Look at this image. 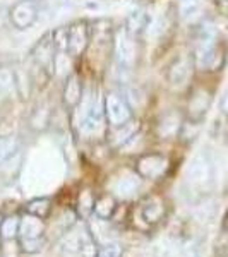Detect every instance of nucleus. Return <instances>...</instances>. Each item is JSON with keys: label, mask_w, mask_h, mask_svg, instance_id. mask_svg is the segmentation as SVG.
Masks as SVG:
<instances>
[{"label": "nucleus", "mask_w": 228, "mask_h": 257, "mask_svg": "<svg viewBox=\"0 0 228 257\" xmlns=\"http://www.w3.org/2000/svg\"><path fill=\"white\" fill-rule=\"evenodd\" d=\"M115 52H117V59L122 65L129 67L136 60V45L132 40V35L127 30L119 31L117 40H115Z\"/></svg>", "instance_id": "423d86ee"}, {"label": "nucleus", "mask_w": 228, "mask_h": 257, "mask_svg": "<svg viewBox=\"0 0 228 257\" xmlns=\"http://www.w3.org/2000/svg\"><path fill=\"white\" fill-rule=\"evenodd\" d=\"M190 76V64L187 59H179L177 62H173V65L168 70V81L172 86H184L187 82Z\"/></svg>", "instance_id": "1a4fd4ad"}, {"label": "nucleus", "mask_w": 228, "mask_h": 257, "mask_svg": "<svg viewBox=\"0 0 228 257\" xmlns=\"http://www.w3.org/2000/svg\"><path fill=\"white\" fill-rule=\"evenodd\" d=\"M84 108V118H82V131L84 132H94L101 127L103 115H105V105L98 96H91L86 99Z\"/></svg>", "instance_id": "20e7f679"}, {"label": "nucleus", "mask_w": 228, "mask_h": 257, "mask_svg": "<svg viewBox=\"0 0 228 257\" xmlns=\"http://www.w3.org/2000/svg\"><path fill=\"white\" fill-rule=\"evenodd\" d=\"M14 88L23 99H26L31 93V77L30 72L23 67L14 69Z\"/></svg>", "instance_id": "ddd939ff"}, {"label": "nucleus", "mask_w": 228, "mask_h": 257, "mask_svg": "<svg viewBox=\"0 0 228 257\" xmlns=\"http://www.w3.org/2000/svg\"><path fill=\"white\" fill-rule=\"evenodd\" d=\"M216 60V33H214L213 28H206V30L201 31L196 45V62L202 69H214Z\"/></svg>", "instance_id": "f257e3e1"}, {"label": "nucleus", "mask_w": 228, "mask_h": 257, "mask_svg": "<svg viewBox=\"0 0 228 257\" xmlns=\"http://www.w3.org/2000/svg\"><path fill=\"white\" fill-rule=\"evenodd\" d=\"M165 165H167V160H165L163 156L149 155L139 160L138 168L144 177H156L165 170Z\"/></svg>", "instance_id": "9d476101"}, {"label": "nucleus", "mask_w": 228, "mask_h": 257, "mask_svg": "<svg viewBox=\"0 0 228 257\" xmlns=\"http://www.w3.org/2000/svg\"><path fill=\"white\" fill-rule=\"evenodd\" d=\"M81 99H82V86H81L79 76H77V74H70L64 86V101L67 106L74 108V106L79 105Z\"/></svg>", "instance_id": "6e6552de"}, {"label": "nucleus", "mask_w": 228, "mask_h": 257, "mask_svg": "<svg viewBox=\"0 0 228 257\" xmlns=\"http://www.w3.org/2000/svg\"><path fill=\"white\" fill-rule=\"evenodd\" d=\"M14 88V69L0 67V94Z\"/></svg>", "instance_id": "f3484780"}, {"label": "nucleus", "mask_w": 228, "mask_h": 257, "mask_svg": "<svg viewBox=\"0 0 228 257\" xmlns=\"http://www.w3.org/2000/svg\"><path fill=\"white\" fill-rule=\"evenodd\" d=\"M40 16V6L36 0H18L9 11L11 23L16 30H30Z\"/></svg>", "instance_id": "f03ea898"}, {"label": "nucleus", "mask_w": 228, "mask_h": 257, "mask_svg": "<svg viewBox=\"0 0 228 257\" xmlns=\"http://www.w3.org/2000/svg\"><path fill=\"white\" fill-rule=\"evenodd\" d=\"M70 69V60L65 52H59L53 59V70L57 74H67Z\"/></svg>", "instance_id": "aec40b11"}, {"label": "nucleus", "mask_w": 228, "mask_h": 257, "mask_svg": "<svg viewBox=\"0 0 228 257\" xmlns=\"http://www.w3.org/2000/svg\"><path fill=\"white\" fill-rule=\"evenodd\" d=\"M148 23L149 21H148L146 12L143 9H138L127 18V31H129L131 35H138V33H141L143 30H146Z\"/></svg>", "instance_id": "4468645a"}, {"label": "nucleus", "mask_w": 228, "mask_h": 257, "mask_svg": "<svg viewBox=\"0 0 228 257\" xmlns=\"http://www.w3.org/2000/svg\"><path fill=\"white\" fill-rule=\"evenodd\" d=\"M16 151H18V141L12 138V136L0 138V163L9 160L11 156H14Z\"/></svg>", "instance_id": "dca6fc26"}, {"label": "nucleus", "mask_w": 228, "mask_h": 257, "mask_svg": "<svg viewBox=\"0 0 228 257\" xmlns=\"http://www.w3.org/2000/svg\"><path fill=\"white\" fill-rule=\"evenodd\" d=\"M209 161L204 156H197L189 168V180L194 182V184H204L209 178Z\"/></svg>", "instance_id": "9b49d317"}, {"label": "nucleus", "mask_w": 228, "mask_h": 257, "mask_svg": "<svg viewBox=\"0 0 228 257\" xmlns=\"http://www.w3.org/2000/svg\"><path fill=\"white\" fill-rule=\"evenodd\" d=\"M211 105V94L206 89H197L189 101V113L194 120H201Z\"/></svg>", "instance_id": "0eeeda50"}, {"label": "nucleus", "mask_w": 228, "mask_h": 257, "mask_svg": "<svg viewBox=\"0 0 228 257\" xmlns=\"http://www.w3.org/2000/svg\"><path fill=\"white\" fill-rule=\"evenodd\" d=\"M119 132L113 136V143L115 144H122V143H127V141H131L132 138H134V122H127V123H124V125H119Z\"/></svg>", "instance_id": "a211bd4d"}, {"label": "nucleus", "mask_w": 228, "mask_h": 257, "mask_svg": "<svg viewBox=\"0 0 228 257\" xmlns=\"http://www.w3.org/2000/svg\"><path fill=\"white\" fill-rule=\"evenodd\" d=\"M89 35L86 23H76L70 28H67V50L70 55L77 57L88 47Z\"/></svg>", "instance_id": "39448f33"}, {"label": "nucleus", "mask_w": 228, "mask_h": 257, "mask_svg": "<svg viewBox=\"0 0 228 257\" xmlns=\"http://www.w3.org/2000/svg\"><path fill=\"white\" fill-rule=\"evenodd\" d=\"M180 127V117L177 113H168L167 117H163V120L160 122V136L161 138H170V136H175L177 131Z\"/></svg>", "instance_id": "2eb2a0df"}, {"label": "nucleus", "mask_w": 228, "mask_h": 257, "mask_svg": "<svg viewBox=\"0 0 228 257\" xmlns=\"http://www.w3.org/2000/svg\"><path fill=\"white\" fill-rule=\"evenodd\" d=\"M206 0H180L179 2V14L182 21L196 19L204 9Z\"/></svg>", "instance_id": "f8f14e48"}, {"label": "nucleus", "mask_w": 228, "mask_h": 257, "mask_svg": "<svg viewBox=\"0 0 228 257\" xmlns=\"http://www.w3.org/2000/svg\"><path fill=\"white\" fill-rule=\"evenodd\" d=\"M136 187H138V182H136L132 177L122 178V180H120L119 184H117V190H122L124 194H131Z\"/></svg>", "instance_id": "412c9836"}, {"label": "nucleus", "mask_w": 228, "mask_h": 257, "mask_svg": "<svg viewBox=\"0 0 228 257\" xmlns=\"http://www.w3.org/2000/svg\"><path fill=\"white\" fill-rule=\"evenodd\" d=\"M105 115L113 127L124 125L131 120V106L119 93H108L105 98Z\"/></svg>", "instance_id": "7ed1b4c3"}, {"label": "nucleus", "mask_w": 228, "mask_h": 257, "mask_svg": "<svg viewBox=\"0 0 228 257\" xmlns=\"http://www.w3.org/2000/svg\"><path fill=\"white\" fill-rule=\"evenodd\" d=\"M163 30H165V21L161 16H158V18H155V19H151L148 23V28H146V31H148V38L149 40H158L161 35H163Z\"/></svg>", "instance_id": "6ab92c4d"}, {"label": "nucleus", "mask_w": 228, "mask_h": 257, "mask_svg": "<svg viewBox=\"0 0 228 257\" xmlns=\"http://www.w3.org/2000/svg\"><path fill=\"white\" fill-rule=\"evenodd\" d=\"M221 111L223 113H228V86H226V91L221 98Z\"/></svg>", "instance_id": "4be33fe9"}]
</instances>
